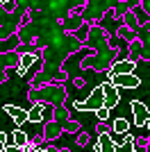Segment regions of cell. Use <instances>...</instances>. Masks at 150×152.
Wrapping results in <instances>:
<instances>
[{
    "instance_id": "cell-1",
    "label": "cell",
    "mask_w": 150,
    "mask_h": 152,
    "mask_svg": "<svg viewBox=\"0 0 150 152\" xmlns=\"http://www.w3.org/2000/svg\"><path fill=\"white\" fill-rule=\"evenodd\" d=\"M30 100H34V104H37L39 100H41V104L43 102H64L66 100V89L64 86H57V84H52V86H46V89H34L30 91Z\"/></svg>"
},
{
    "instance_id": "cell-2",
    "label": "cell",
    "mask_w": 150,
    "mask_h": 152,
    "mask_svg": "<svg viewBox=\"0 0 150 152\" xmlns=\"http://www.w3.org/2000/svg\"><path fill=\"white\" fill-rule=\"evenodd\" d=\"M77 111H98L100 107H105V93H102V86H96L91 93H89L87 100H75L73 104Z\"/></svg>"
},
{
    "instance_id": "cell-3",
    "label": "cell",
    "mask_w": 150,
    "mask_h": 152,
    "mask_svg": "<svg viewBox=\"0 0 150 152\" xmlns=\"http://www.w3.org/2000/svg\"><path fill=\"white\" fill-rule=\"evenodd\" d=\"M130 109H132V116H134V125L137 127H146L150 121V111L141 100H132L130 102Z\"/></svg>"
},
{
    "instance_id": "cell-4",
    "label": "cell",
    "mask_w": 150,
    "mask_h": 152,
    "mask_svg": "<svg viewBox=\"0 0 150 152\" xmlns=\"http://www.w3.org/2000/svg\"><path fill=\"white\" fill-rule=\"evenodd\" d=\"M109 82H112L116 89H139V86H141V80H139L134 73H132V75H112Z\"/></svg>"
},
{
    "instance_id": "cell-5",
    "label": "cell",
    "mask_w": 150,
    "mask_h": 152,
    "mask_svg": "<svg viewBox=\"0 0 150 152\" xmlns=\"http://www.w3.org/2000/svg\"><path fill=\"white\" fill-rule=\"evenodd\" d=\"M100 86H102V93H105V107L112 111V107H116V104L121 102V93H118V89H116L112 82H102Z\"/></svg>"
},
{
    "instance_id": "cell-6",
    "label": "cell",
    "mask_w": 150,
    "mask_h": 152,
    "mask_svg": "<svg viewBox=\"0 0 150 152\" xmlns=\"http://www.w3.org/2000/svg\"><path fill=\"white\" fill-rule=\"evenodd\" d=\"M137 68V64L130 61V59H121V61L112 64V68H109V77L112 75H132Z\"/></svg>"
},
{
    "instance_id": "cell-7",
    "label": "cell",
    "mask_w": 150,
    "mask_h": 152,
    "mask_svg": "<svg viewBox=\"0 0 150 152\" xmlns=\"http://www.w3.org/2000/svg\"><path fill=\"white\" fill-rule=\"evenodd\" d=\"M5 114H9L14 118V123L16 125H23V123H27V109H21L16 107V104H5Z\"/></svg>"
},
{
    "instance_id": "cell-8",
    "label": "cell",
    "mask_w": 150,
    "mask_h": 152,
    "mask_svg": "<svg viewBox=\"0 0 150 152\" xmlns=\"http://www.w3.org/2000/svg\"><path fill=\"white\" fill-rule=\"evenodd\" d=\"M59 134H62V125L57 121H48L43 125V139L46 141H55V139H59Z\"/></svg>"
},
{
    "instance_id": "cell-9",
    "label": "cell",
    "mask_w": 150,
    "mask_h": 152,
    "mask_svg": "<svg viewBox=\"0 0 150 152\" xmlns=\"http://www.w3.org/2000/svg\"><path fill=\"white\" fill-rule=\"evenodd\" d=\"M32 64H37V55H34V52H23V55H21L18 66H16V73H18V75H25Z\"/></svg>"
},
{
    "instance_id": "cell-10",
    "label": "cell",
    "mask_w": 150,
    "mask_h": 152,
    "mask_svg": "<svg viewBox=\"0 0 150 152\" xmlns=\"http://www.w3.org/2000/svg\"><path fill=\"white\" fill-rule=\"evenodd\" d=\"M43 114H46V104L37 102L32 109H27V123H41V121H46Z\"/></svg>"
},
{
    "instance_id": "cell-11",
    "label": "cell",
    "mask_w": 150,
    "mask_h": 152,
    "mask_svg": "<svg viewBox=\"0 0 150 152\" xmlns=\"http://www.w3.org/2000/svg\"><path fill=\"white\" fill-rule=\"evenodd\" d=\"M93 150H98V152H114L116 150V145H114L112 139H109V132H105V134L98 136V143H96Z\"/></svg>"
},
{
    "instance_id": "cell-12",
    "label": "cell",
    "mask_w": 150,
    "mask_h": 152,
    "mask_svg": "<svg viewBox=\"0 0 150 152\" xmlns=\"http://www.w3.org/2000/svg\"><path fill=\"white\" fill-rule=\"evenodd\" d=\"M12 136H14V145H16V148H21V150H27V148H30V136H27L21 127L14 129Z\"/></svg>"
},
{
    "instance_id": "cell-13",
    "label": "cell",
    "mask_w": 150,
    "mask_h": 152,
    "mask_svg": "<svg viewBox=\"0 0 150 152\" xmlns=\"http://www.w3.org/2000/svg\"><path fill=\"white\" fill-rule=\"evenodd\" d=\"M21 61V55L18 52H5V55H0V68H12L16 64Z\"/></svg>"
},
{
    "instance_id": "cell-14",
    "label": "cell",
    "mask_w": 150,
    "mask_h": 152,
    "mask_svg": "<svg viewBox=\"0 0 150 152\" xmlns=\"http://www.w3.org/2000/svg\"><path fill=\"white\" fill-rule=\"evenodd\" d=\"M109 139H112V143L116 148L127 145V143H134V136H132L130 132H127V134H114V132H109Z\"/></svg>"
},
{
    "instance_id": "cell-15",
    "label": "cell",
    "mask_w": 150,
    "mask_h": 152,
    "mask_svg": "<svg viewBox=\"0 0 150 152\" xmlns=\"http://www.w3.org/2000/svg\"><path fill=\"white\" fill-rule=\"evenodd\" d=\"M112 132L114 134H127V132H130V123H127V118H114Z\"/></svg>"
},
{
    "instance_id": "cell-16",
    "label": "cell",
    "mask_w": 150,
    "mask_h": 152,
    "mask_svg": "<svg viewBox=\"0 0 150 152\" xmlns=\"http://www.w3.org/2000/svg\"><path fill=\"white\" fill-rule=\"evenodd\" d=\"M123 20H125V27H130L132 32H134V30H139V25H141V23H139V18L134 16V9L125 12V14H123Z\"/></svg>"
},
{
    "instance_id": "cell-17",
    "label": "cell",
    "mask_w": 150,
    "mask_h": 152,
    "mask_svg": "<svg viewBox=\"0 0 150 152\" xmlns=\"http://www.w3.org/2000/svg\"><path fill=\"white\" fill-rule=\"evenodd\" d=\"M139 55H141V41L134 39V41H132V57H130V61H137Z\"/></svg>"
},
{
    "instance_id": "cell-18",
    "label": "cell",
    "mask_w": 150,
    "mask_h": 152,
    "mask_svg": "<svg viewBox=\"0 0 150 152\" xmlns=\"http://www.w3.org/2000/svg\"><path fill=\"white\" fill-rule=\"evenodd\" d=\"M93 114H96V118H98L100 123H107V121H109V109H107V107H100L98 111H93Z\"/></svg>"
},
{
    "instance_id": "cell-19",
    "label": "cell",
    "mask_w": 150,
    "mask_h": 152,
    "mask_svg": "<svg viewBox=\"0 0 150 152\" xmlns=\"http://www.w3.org/2000/svg\"><path fill=\"white\" fill-rule=\"evenodd\" d=\"M75 37H77V41H80V43H84V41L89 39V25H80V30H77V34H75Z\"/></svg>"
},
{
    "instance_id": "cell-20",
    "label": "cell",
    "mask_w": 150,
    "mask_h": 152,
    "mask_svg": "<svg viewBox=\"0 0 150 152\" xmlns=\"http://www.w3.org/2000/svg\"><path fill=\"white\" fill-rule=\"evenodd\" d=\"M114 152H141V150H137V148H134V143H127V145H121V148H116Z\"/></svg>"
},
{
    "instance_id": "cell-21",
    "label": "cell",
    "mask_w": 150,
    "mask_h": 152,
    "mask_svg": "<svg viewBox=\"0 0 150 152\" xmlns=\"http://www.w3.org/2000/svg\"><path fill=\"white\" fill-rule=\"evenodd\" d=\"M87 143H89V134L80 132V134H77V145H87Z\"/></svg>"
},
{
    "instance_id": "cell-22",
    "label": "cell",
    "mask_w": 150,
    "mask_h": 152,
    "mask_svg": "<svg viewBox=\"0 0 150 152\" xmlns=\"http://www.w3.org/2000/svg\"><path fill=\"white\" fill-rule=\"evenodd\" d=\"M2 9H5V12H9V14H12L14 9H16V2H12V0H7V2H2Z\"/></svg>"
},
{
    "instance_id": "cell-23",
    "label": "cell",
    "mask_w": 150,
    "mask_h": 152,
    "mask_svg": "<svg viewBox=\"0 0 150 152\" xmlns=\"http://www.w3.org/2000/svg\"><path fill=\"white\" fill-rule=\"evenodd\" d=\"M5 152H25V150H21V148H16V145H7Z\"/></svg>"
},
{
    "instance_id": "cell-24",
    "label": "cell",
    "mask_w": 150,
    "mask_h": 152,
    "mask_svg": "<svg viewBox=\"0 0 150 152\" xmlns=\"http://www.w3.org/2000/svg\"><path fill=\"white\" fill-rule=\"evenodd\" d=\"M105 132H109V129H107V125H105V123H102V125L98 127V134H105Z\"/></svg>"
},
{
    "instance_id": "cell-25",
    "label": "cell",
    "mask_w": 150,
    "mask_h": 152,
    "mask_svg": "<svg viewBox=\"0 0 150 152\" xmlns=\"http://www.w3.org/2000/svg\"><path fill=\"white\" fill-rule=\"evenodd\" d=\"M118 37H130V34H127V30H125V27H121V30H118Z\"/></svg>"
},
{
    "instance_id": "cell-26",
    "label": "cell",
    "mask_w": 150,
    "mask_h": 152,
    "mask_svg": "<svg viewBox=\"0 0 150 152\" xmlns=\"http://www.w3.org/2000/svg\"><path fill=\"white\" fill-rule=\"evenodd\" d=\"M141 7L146 9V14H150V2H141Z\"/></svg>"
},
{
    "instance_id": "cell-27",
    "label": "cell",
    "mask_w": 150,
    "mask_h": 152,
    "mask_svg": "<svg viewBox=\"0 0 150 152\" xmlns=\"http://www.w3.org/2000/svg\"><path fill=\"white\" fill-rule=\"evenodd\" d=\"M27 152H48L46 148H32V150H27Z\"/></svg>"
},
{
    "instance_id": "cell-28",
    "label": "cell",
    "mask_w": 150,
    "mask_h": 152,
    "mask_svg": "<svg viewBox=\"0 0 150 152\" xmlns=\"http://www.w3.org/2000/svg\"><path fill=\"white\" fill-rule=\"evenodd\" d=\"M5 148H7V145L2 143V141H0V152H5Z\"/></svg>"
},
{
    "instance_id": "cell-29",
    "label": "cell",
    "mask_w": 150,
    "mask_h": 152,
    "mask_svg": "<svg viewBox=\"0 0 150 152\" xmlns=\"http://www.w3.org/2000/svg\"><path fill=\"white\" fill-rule=\"evenodd\" d=\"M146 127H148V132H150V121H148V125H146Z\"/></svg>"
},
{
    "instance_id": "cell-30",
    "label": "cell",
    "mask_w": 150,
    "mask_h": 152,
    "mask_svg": "<svg viewBox=\"0 0 150 152\" xmlns=\"http://www.w3.org/2000/svg\"><path fill=\"white\" fill-rule=\"evenodd\" d=\"M59 152H68V150H66V148H64V150H59Z\"/></svg>"
},
{
    "instance_id": "cell-31",
    "label": "cell",
    "mask_w": 150,
    "mask_h": 152,
    "mask_svg": "<svg viewBox=\"0 0 150 152\" xmlns=\"http://www.w3.org/2000/svg\"><path fill=\"white\" fill-rule=\"evenodd\" d=\"M93 152H98V150H93Z\"/></svg>"
}]
</instances>
